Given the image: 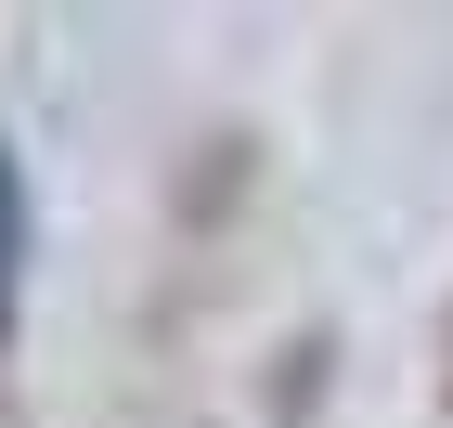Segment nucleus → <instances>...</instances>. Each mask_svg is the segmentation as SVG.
Wrapping results in <instances>:
<instances>
[{"label": "nucleus", "mask_w": 453, "mask_h": 428, "mask_svg": "<svg viewBox=\"0 0 453 428\" xmlns=\"http://www.w3.org/2000/svg\"><path fill=\"white\" fill-rule=\"evenodd\" d=\"M13 299H27V169L0 143V351H13Z\"/></svg>", "instance_id": "1"}, {"label": "nucleus", "mask_w": 453, "mask_h": 428, "mask_svg": "<svg viewBox=\"0 0 453 428\" xmlns=\"http://www.w3.org/2000/svg\"><path fill=\"white\" fill-rule=\"evenodd\" d=\"M441 402H453V338H441Z\"/></svg>", "instance_id": "2"}]
</instances>
